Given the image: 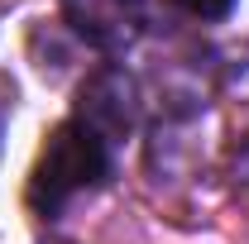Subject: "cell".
I'll return each instance as SVG.
<instances>
[{"label":"cell","instance_id":"cell-1","mask_svg":"<svg viewBox=\"0 0 249 244\" xmlns=\"http://www.w3.org/2000/svg\"><path fill=\"white\" fill-rule=\"evenodd\" d=\"M106 173H110V139L101 129H91L82 115H72L48 134V144L34 163L29 206L38 215H62L82 192L106 182Z\"/></svg>","mask_w":249,"mask_h":244},{"label":"cell","instance_id":"cell-2","mask_svg":"<svg viewBox=\"0 0 249 244\" xmlns=\"http://www.w3.org/2000/svg\"><path fill=\"white\" fill-rule=\"evenodd\" d=\"M67 24L96 48H124L144 34V0H62Z\"/></svg>","mask_w":249,"mask_h":244},{"label":"cell","instance_id":"cell-3","mask_svg":"<svg viewBox=\"0 0 249 244\" xmlns=\"http://www.w3.org/2000/svg\"><path fill=\"white\" fill-rule=\"evenodd\" d=\"M82 120L101 129L110 144L134 129V96H129V82H124V72L115 67H106V72H96L91 82L82 87V110H77Z\"/></svg>","mask_w":249,"mask_h":244},{"label":"cell","instance_id":"cell-4","mask_svg":"<svg viewBox=\"0 0 249 244\" xmlns=\"http://www.w3.org/2000/svg\"><path fill=\"white\" fill-rule=\"evenodd\" d=\"M173 5L187 10V15H196V19H225L235 10V0H173Z\"/></svg>","mask_w":249,"mask_h":244}]
</instances>
